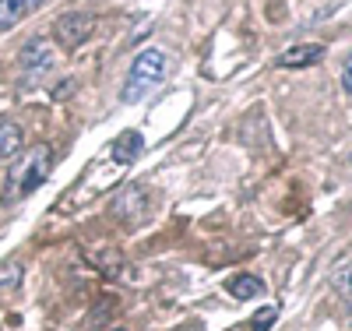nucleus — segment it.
<instances>
[{
	"label": "nucleus",
	"instance_id": "1",
	"mask_svg": "<svg viewBox=\"0 0 352 331\" xmlns=\"http://www.w3.org/2000/svg\"><path fill=\"white\" fill-rule=\"evenodd\" d=\"M166 64H169L166 50H159V46L141 50V53L134 56L131 71H127V81H124L120 99L131 106V103H141L148 92H155V88L162 85V78H166Z\"/></svg>",
	"mask_w": 352,
	"mask_h": 331
},
{
	"label": "nucleus",
	"instance_id": "2",
	"mask_svg": "<svg viewBox=\"0 0 352 331\" xmlns=\"http://www.w3.org/2000/svg\"><path fill=\"white\" fill-rule=\"evenodd\" d=\"M50 166H53V148L43 141V145H32L28 156L11 169L8 176V201H21L25 194H32L43 187V180L50 176Z\"/></svg>",
	"mask_w": 352,
	"mask_h": 331
},
{
	"label": "nucleus",
	"instance_id": "3",
	"mask_svg": "<svg viewBox=\"0 0 352 331\" xmlns=\"http://www.w3.org/2000/svg\"><path fill=\"white\" fill-rule=\"evenodd\" d=\"M92 28H96V18L88 11H67V14H60L53 21V39H56V46L74 50L92 36Z\"/></svg>",
	"mask_w": 352,
	"mask_h": 331
},
{
	"label": "nucleus",
	"instance_id": "4",
	"mask_svg": "<svg viewBox=\"0 0 352 331\" xmlns=\"http://www.w3.org/2000/svg\"><path fill=\"white\" fill-rule=\"evenodd\" d=\"M324 60V46L320 43H300V46H289L282 56H278V64L289 67V71H303V67H314Z\"/></svg>",
	"mask_w": 352,
	"mask_h": 331
},
{
	"label": "nucleus",
	"instance_id": "5",
	"mask_svg": "<svg viewBox=\"0 0 352 331\" xmlns=\"http://www.w3.org/2000/svg\"><path fill=\"white\" fill-rule=\"evenodd\" d=\"M46 0H0V32L14 28L18 21H25L32 11H39Z\"/></svg>",
	"mask_w": 352,
	"mask_h": 331
},
{
	"label": "nucleus",
	"instance_id": "6",
	"mask_svg": "<svg viewBox=\"0 0 352 331\" xmlns=\"http://www.w3.org/2000/svg\"><path fill=\"white\" fill-rule=\"evenodd\" d=\"M141 152H144V138H141L138 131H124L120 138L113 141V162H120V166L138 162Z\"/></svg>",
	"mask_w": 352,
	"mask_h": 331
},
{
	"label": "nucleus",
	"instance_id": "7",
	"mask_svg": "<svg viewBox=\"0 0 352 331\" xmlns=\"http://www.w3.org/2000/svg\"><path fill=\"white\" fill-rule=\"evenodd\" d=\"M85 257H88V261H92L96 268H102V272H106L109 279H113L116 272H124L127 279H134V275H131V264H127V261H124L120 254H116L113 247H96V250H88Z\"/></svg>",
	"mask_w": 352,
	"mask_h": 331
},
{
	"label": "nucleus",
	"instance_id": "8",
	"mask_svg": "<svg viewBox=\"0 0 352 331\" xmlns=\"http://www.w3.org/2000/svg\"><path fill=\"white\" fill-rule=\"evenodd\" d=\"M113 212L120 215V219H127V222H131V219H141V212H144V191L134 187V184L124 187L120 197L113 201Z\"/></svg>",
	"mask_w": 352,
	"mask_h": 331
},
{
	"label": "nucleus",
	"instance_id": "9",
	"mask_svg": "<svg viewBox=\"0 0 352 331\" xmlns=\"http://www.w3.org/2000/svg\"><path fill=\"white\" fill-rule=\"evenodd\" d=\"M21 64H25L28 71H43V67H50V64H53V50H50V43H46V39H32V43L21 50Z\"/></svg>",
	"mask_w": 352,
	"mask_h": 331
},
{
	"label": "nucleus",
	"instance_id": "10",
	"mask_svg": "<svg viewBox=\"0 0 352 331\" xmlns=\"http://www.w3.org/2000/svg\"><path fill=\"white\" fill-rule=\"evenodd\" d=\"M226 292L232 299H254V296H264V279L257 275H232L226 282Z\"/></svg>",
	"mask_w": 352,
	"mask_h": 331
},
{
	"label": "nucleus",
	"instance_id": "11",
	"mask_svg": "<svg viewBox=\"0 0 352 331\" xmlns=\"http://www.w3.org/2000/svg\"><path fill=\"white\" fill-rule=\"evenodd\" d=\"M25 145V134L14 120H0V159H14Z\"/></svg>",
	"mask_w": 352,
	"mask_h": 331
},
{
	"label": "nucleus",
	"instance_id": "12",
	"mask_svg": "<svg viewBox=\"0 0 352 331\" xmlns=\"http://www.w3.org/2000/svg\"><path fill=\"white\" fill-rule=\"evenodd\" d=\"M331 286H335V289H338V296L345 299V310H349V321H352V264H342V268H335Z\"/></svg>",
	"mask_w": 352,
	"mask_h": 331
},
{
	"label": "nucleus",
	"instance_id": "13",
	"mask_svg": "<svg viewBox=\"0 0 352 331\" xmlns=\"http://www.w3.org/2000/svg\"><path fill=\"white\" fill-rule=\"evenodd\" d=\"M275 321H278V307H261V310L254 314V321L247 324V331H268Z\"/></svg>",
	"mask_w": 352,
	"mask_h": 331
},
{
	"label": "nucleus",
	"instance_id": "14",
	"mask_svg": "<svg viewBox=\"0 0 352 331\" xmlns=\"http://www.w3.org/2000/svg\"><path fill=\"white\" fill-rule=\"evenodd\" d=\"M342 88L352 96V53L345 56V64H342Z\"/></svg>",
	"mask_w": 352,
	"mask_h": 331
},
{
	"label": "nucleus",
	"instance_id": "15",
	"mask_svg": "<svg viewBox=\"0 0 352 331\" xmlns=\"http://www.w3.org/2000/svg\"><path fill=\"white\" fill-rule=\"evenodd\" d=\"M113 331H124V328H113Z\"/></svg>",
	"mask_w": 352,
	"mask_h": 331
},
{
	"label": "nucleus",
	"instance_id": "16",
	"mask_svg": "<svg viewBox=\"0 0 352 331\" xmlns=\"http://www.w3.org/2000/svg\"><path fill=\"white\" fill-rule=\"evenodd\" d=\"M232 331H243V328H232Z\"/></svg>",
	"mask_w": 352,
	"mask_h": 331
},
{
	"label": "nucleus",
	"instance_id": "17",
	"mask_svg": "<svg viewBox=\"0 0 352 331\" xmlns=\"http://www.w3.org/2000/svg\"><path fill=\"white\" fill-rule=\"evenodd\" d=\"M349 162H352V152H349Z\"/></svg>",
	"mask_w": 352,
	"mask_h": 331
}]
</instances>
